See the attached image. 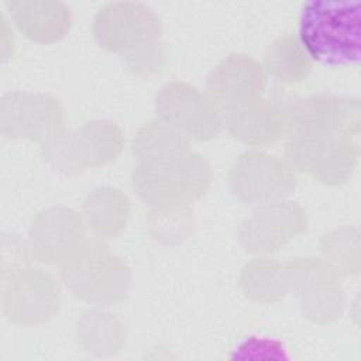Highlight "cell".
I'll list each match as a JSON object with an SVG mask.
<instances>
[{
  "instance_id": "obj_1",
  "label": "cell",
  "mask_w": 361,
  "mask_h": 361,
  "mask_svg": "<svg viewBox=\"0 0 361 361\" xmlns=\"http://www.w3.org/2000/svg\"><path fill=\"white\" fill-rule=\"evenodd\" d=\"M298 34L307 56L326 66L358 65L360 3L310 0L299 14Z\"/></svg>"
},
{
  "instance_id": "obj_2",
  "label": "cell",
  "mask_w": 361,
  "mask_h": 361,
  "mask_svg": "<svg viewBox=\"0 0 361 361\" xmlns=\"http://www.w3.org/2000/svg\"><path fill=\"white\" fill-rule=\"evenodd\" d=\"M209 164L195 154H178L145 159L133 172L135 193L157 207L188 204L210 186Z\"/></svg>"
},
{
  "instance_id": "obj_3",
  "label": "cell",
  "mask_w": 361,
  "mask_h": 361,
  "mask_svg": "<svg viewBox=\"0 0 361 361\" xmlns=\"http://www.w3.org/2000/svg\"><path fill=\"white\" fill-rule=\"evenodd\" d=\"M157 116L193 140H210L221 130V116L212 100L182 82L165 85L155 99Z\"/></svg>"
},
{
  "instance_id": "obj_4",
  "label": "cell",
  "mask_w": 361,
  "mask_h": 361,
  "mask_svg": "<svg viewBox=\"0 0 361 361\" xmlns=\"http://www.w3.org/2000/svg\"><path fill=\"white\" fill-rule=\"evenodd\" d=\"M285 113L286 131L293 134L351 138L358 134V100L336 96H312Z\"/></svg>"
},
{
  "instance_id": "obj_5",
  "label": "cell",
  "mask_w": 361,
  "mask_h": 361,
  "mask_svg": "<svg viewBox=\"0 0 361 361\" xmlns=\"http://www.w3.org/2000/svg\"><path fill=\"white\" fill-rule=\"evenodd\" d=\"M264 86L261 65L247 55H230L212 72L207 83L212 102L220 113L259 97Z\"/></svg>"
},
{
  "instance_id": "obj_6",
  "label": "cell",
  "mask_w": 361,
  "mask_h": 361,
  "mask_svg": "<svg viewBox=\"0 0 361 361\" xmlns=\"http://www.w3.org/2000/svg\"><path fill=\"white\" fill-rule=\"evenodd\" d=\"M221 120L235 138L252 145L275 142L286 131L285 113L261 97L223 113Z\"/></svg>"
},
{
  "instance_id": "obj_7",
  "label": "cell",
  "mask_w": 361,
  "mask_h": 361,
  "mask_svg": "<svg viewBox=\"0 0 361 361\" xmlns=\"http://www.w3.org/2000/svg\"><path fill=\"white\" fill-rule=\"evenodd\" d=\"M292 63L307 65L310 63L307 55L302 49V47L292 37H283L275 41L265 54V66L271 76L275 80L283 83H298L306 79L309 72L302 71Z\"/></svg>"
},
{
  "instance_id": "obj_8",
  "label": "cell",
  "mask_w": 361,
  "mask_h": 361,
  "mask_svg": "<svg viewBox=\"0 0 361 361\" xmlns=\"http://www.w3.org/2000/svg\"><path fill=\"white\" fill-rule=\"evenodd\" d=\"M17 27L39 42L61 39L71 27V11H13Z\"/></svg>"
}]
</instances>
